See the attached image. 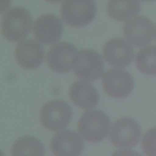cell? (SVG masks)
I'll return each mask as SVG.
<instances>
[{
	"mask_svg": "<svg viewBox=\"0 0 156 156\" xmlns=\"http://www.w3.org/2000/svg\"><path fill=\"white\" fill-rule=\"evenodd\" d=\"M110 121L105 113L93 109L85 112L78 122V130L88 141L96 143L104 140L109 130Z\"/></svg>",
	"mask_w": 156,
	"mask_h": 156,
	"instance_id": "cell-2",
	"label": "cell"
},
{
	"mask_svg": "<svg viewBox=\"0 0 156 156\" xmlns=\"http://www.w3.org/2000/svg\"><path fill=\"white\" fill-rule=\"evenodd\" d=\"M83 141L75 131L64 130L57 133L51 141V149L55 156H79L83 149Z\"/></svg>",
	"mask_w": 156,
	"mask_h": 156,
	"instance_id": "cell-11",
	"label": "cell"
},
{
	"mask_svg": "<svg viewBox=\"0 0 156 156\" xmlns=\"http://www.w3.org/2000/svg\"><path fill=\"white\" fill-rule=\"evenodd\" d=\"M63 32L60 18L53 13H45L38 17L33 26L35 37L41 43L49 44L57 41Z\"/></svg>",
	"mask_w": 156,
	"mask_h": 156,
	"instance_id": "cell-9",
	"label": "cell"
},
{
	"mask_svg": "<svg viewBox=\"0 0 156 156\" xmlns=\"http://www.w3.org/2000/svg\"><path fill=\"white\" fill-rule=\"evenodd\" d=\"M77 48L67 41H60L52 45L47 53L48 66L57 73H66L73 67Z\"/></svg>",
	"mask_w": 156,
	"mask_h": 156,
	"instance_id": "cell-10",
	"label": "cell"
},
{
	"mask_svg": "<svg viewBox=\"0 0 156 156\" xmlns=\"http://www.w3.org/2000/svg\"><path fill=\"white\" fill-rule=\"evenodd\" d=\"M97 7L94 1H65L60 8L63 21L73 27H82L94 18Z\"/></svg>",
	"mask_w": 156,
	"mask_h": 156,
	"instance_id": "cell-5",
	"label": "cell"
},
{
	"mask_svg": "<svg viewBox=\"0 0 156 156\" xmlns=\"http://www.w3.org/2000/svg\"><path fill=\"white\" fill-rule=\"evenodd\" d=\"M154 26L152 22L144 16H137L127 21L123 27L125 38L132 45L142 47L153 39Z\"/></svg>",
	"mask_w": 156,
	"mask_h": 156,
	"instance_id": "cell-8",
	"label": "cell"
},
{
	"mask_svg": "<svg viewBox=\"0 0 156 156\" xmlns=\"http://www.w3.org/2000/svg\"><path fill=\"white\" fill-rule=\"evenodd\" d=\"M140 9V2L137 1L110 0L107 5L108 15L118 21H126L133 17Z\"/></svg>",
	"mask_w": 156,
	"mask_h": 156,
	"instance_id": "cell-15",
	"label": "cell"
},
{
	"mask_svg": "<svg viewBox=\"0 0 156 156\" xmlns=\"http://www.w3.org/2000/svg\"><path fill=\"white\" fill-rule=\"evenodd\" d=\"M102 87L105 91L110 96L116 98L127 97L132 91L133 79L126 70L113 68L106 71L102 79Z\"/></svg>",
	"mask_w": 156,
	"mask_h": 156,
	"instance_id": "cell-7",
	"label": "cell"
},
{
	"mask_svg": "<svg viewBox=\"0 0 156 156\" xmlns=\"http://www.w3.org/2000/svg\"><path fill=\"white\" fill-rule=\"evenodd\" d=\"M155 40H156V28H155Z\"/></svg>",
	"mask_w": 156,
	"mask_h": 156,
	"instance_id": "cell-20",
	"label": "cell"
},
{
	"mask_svg": "<svg viewBox=\"0 0 156 156\" xmlns=\"http://www.w3.org/2000/svg\"><path fill=\"white\" fill-rule=\"evenodd\" d=\"M72 117V110L65 101L60 99L51 100L41 108L40 119L46 129L58 131L66 127Z\"/></svg>",
	"mask_w": 156,
	"mask_h": 156,
	"instance_id": "cell-4",
	"label": "cell"
},
{
	"mask_svg": "<svg viewBox=\"0 0 156 156\" xmlns=\"http://www.w3.org/2000/svg\"><path fill=\"white\" fill-rule=\"evenodd\" d=\"M32 24V17L30 13L23 7L14 6L8 9L2 15L1 30L6 39L17 41L29 34Z\"/></svg>",
	"mask_w": 156,
	"mask_h": 156,
	"instance_id": "cell-1",
	"label": "cell"
},
{
	"mask_svg": "<svg viewBox=\"0 0 156 156\" xmlns=\"http://www.w3.org/2000/svg\"><path fill=\"white\" fill-rule=\"evenodd\" d=\"M135 63L143 73L156 75V45H149L140 49L136 55Z\"/></svg>",
	"mask_w": 156,
	"mask_h": 156,
	"instance_id": "cell-17",
	"label": "cell"
},
{
	"mask_svg": "<svg viewBox=\"0 0 156 156\" xmlns=\"http://www.w3.org/2000/svg\"><path fill=\"white\" fill-rule=\"evenodd\" d=\"M15 56L18 63L25 69L38 67L44 58V51L37 41L27 39L20 42L15 49Z\"/></svg>",
	"mask_w": 156,
	"mask_h": 156,
	"instance_id": "cell-13",
	"label": "cell"
},
{
	"mask_svg": "<svg viewBox=\"0 0 156 156\" xmlns=\"http://www.w3.org/2000/svg\"><path fill=\"white\" fill-rule=\"evenodd\" d=\"M11 152L12 156H44V147L40 140L26 135L14 142Z\"/></svg>",
	"mask_w": 156,
	"mask_h": 156,
	"instance_id": "cell-16",
	"label": "cell"
},
{
	"mask_svg": "<svg viewBox=\"0 0 156 156\" xmlns=\"http://www.w3.org/2000/svg\"><path fill=\"white\" fill-rule=\"evenodd\" d=\"M73 69L79 79L93 81L99 79L103 73V59L97 51L91 49H83L75 55Z\"/></svg>",
	"mask_w": 156,
	"mask_h": 156,
	"instance_id": "cell-3",
	"label": "cell"
},
{
	"mask_svg": "<svg viewBox=\"0 0 156 156\" xmlns=\"http://www.w3.org/2000/svg\"><path fill=\"white\" fill-rule=\"evenodd\" d=\"M141 135L139 124L131 118L123 117L113 123L109 140L116 147L127 149L135 146L138 143Z\"/></svg>",
	"mask_w": 156,
	"mask_h": 156,
	"instance_id": "cell-6",
	"label": "cell"
},
{
	"mask_svg": "<svg viewBox=\"0 0 156 156\" xmlns=\"http://www.w3.org/2000/svg\"><path fill=\"white\" fill-rule=\"evenodd\" d=\"M102 54L110 65L125 67L132 61L134 52L131 45L124 39L113 38L104 44Z\"/></svg>",
	"mask_w": 156,
	"mask_h": 156,
	"instance_id": "cell-12",
	"label": "cell"
},
{
	"mask_svg": "<svg viewBox=\"0 0 156 156\" xmlns=\"http://www.w3.org/2000/svg\"><path fill=\"white\" fill-rule=\"evenodd\" d=\"M141 147L146 156H156V127L151 128L144 133Z\"/></svg>",
	"mask_w": 156,
	"mask_h": 156,
	"instance_id": "cell-18",
	"label": "cell"
},
{
	"mask_svg": "<svg viewBox=\"0 0 156 156\" xmlns=\"http://www.w3.org/2000/svg\"><path fill=\"white\" fill-rule=\"evenodd\" d=\"M71 101L83 109L94 107L99 101V94L96 89L89 82L76 80L72 83L69 90Z\"/></svg>",
	"mask_w": 156,
	"mask_h": 156,
	"instance_id": "cell-14",
	"label": "cell"
},
{
	"mask_svg": "<svg viewBox=\"0 0 156 156\" xmlns=\"http://www.w3.org/2000/svg\"><path fill=\"white\" fill-rule=\"evenodd\" d=\"M112 156H141L139 153L129 149H120L115 152Z\"/></svg>",
	"mask_w": 156,
	"mask_h": 156,
	"instance_id": "cell-19",
	"label": "cell"
}]
</instances>
